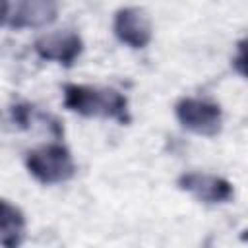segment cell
Here are the masks:
<instances>
[{"label": "cell", "instance_id": "1", "mask_svg": "<svg viewBox=\"0 0 248 248\" xmlns=\"http://www.w3.org/2000/svg\"><path fill=\"white\" fill-rule=\"evenodd\" d=\"M66 105L83 116H118L122 114L126 101L112 89H99L91 85H68Z\"/></svg>", "mask_w": 248, "mask_h": 248}, {"label": "cell", "instance_id": "9", "mask_svg": "<svg viewBox=\"0 0 248 248\" xmlns=\"http://www.w3.org/2000/svg\"><path fill=\"white\" fill-rule=\"evenodd\" d=\"M236 68L244 74V76H248V39L240 45V48H238V56H236Z\"/></svg>", "mask_w": 248, "mask_h": 248}, {"label": "cell", "instance_id": "8", "mask_svg": "<svg viewBox=\"0 0 248 248\" xmlns=\"http://www.w3.org/2000/svg\"><path fill=\"white\" fill-rule=\"evenodd\" d=\"M23 217L17 207L10 205L6 200L2 202V211H0V240L6 246H16L21 242L23 236Z\"/></svg>", "mask_w": 248, "mask_h": 248}, {"label": "cell", "instance_id": "2", "mask_svg": "<svg viewBox=\"0 0 248 248\" xmlns=\"http://www.w3.org/2000/svg\"><path fill=\"white\" fill-rule=\"evenodd\" d=\"M27 169L37 180L45 184H56L68 180L74 174V161L64 145L48 143L29 153Z\"/></svg>", "mask_w": 248, "mask_h": 248}, {"label": "cell", "instance_id": "7", "mask_svg": "<svg viewBox=\"0 0 248 248\" xmlns=\"http://www.w3.org/2000/svg\"><path fill=\"white\" fill-rule=\"evenodd\" d=\"M182 186L192 192L198 200L209 202V203H219L231 198L232 190L231 184L219 176L213 174H202V172H190L182 178Z\"/></svg>", "mask_w": 248, "mask_h": 248}, {"label": "cell", "instance_id": "4", "mask_svg": "<svg viewBox=\"0 0 248 248\" xmlns=\"http://www.w3.org/2000/svg\"><path fill=\"white\" fill-rule=\"evenodd\" d=\"M114 33L122 43L134 48H141L151 39V21L140 8H124L116 14Z\"/></svg>", "mask_w": 248, "mask_h": 248}, {"label": "cell", "instance_id": "3", "mask_svg": "<svg viewBox=\"0 0 248 248\" xmlns=\"http://www.w3.org/2000/svg\"><path fill=\"white\" fill-rule=\"evenodd\" d=\"M176 116L184 128L202 136H213L221 128L219 107L203 99H182L176 105Z\"/></svg>", "mask_w": 248, "mask_h": 248}, {"label": "cell", "instance_id": "6", "mask_svg": "<svg viewBox=\"0 0 248 248\" xmlns=\"http://www.w3.org/2000/svg\"><path fill=\"white\" fill-rule=\"evenodd\" d=\"M8 17L19 27H43L56 17V0H16Z\"/></svg>", "mask_w": 248, "mask_h": 248}, {"label": "cell", "instance_id": "5", "mask_svg": "<svg viewBox=\"0 0 248 248\" xmlns=\"http://www.w3.org/2000/svg\"><path fill=\"white\" fill-rule=\"evenodd\" d=\"M37 52L43 58L48 60H56V62H64L70 64L81 50V41L74 31L68 29H60V31H52L43 35L37 41Z\"/></svg>", "mask_w": 248, "mask_h": 248}]
</instances>
